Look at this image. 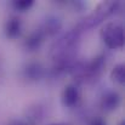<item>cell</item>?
<instances>
[{
    "label": "cell",
    "mask_w": 125,
    "mask_h": 125,
    "mask_svg": "<svg viewBox=\"0 0 125 125\" xmlns=\"http://www.w3.org/2000/svg\"><path fill=\"white\" fill-rule=\"evenodd\" d=\"M101 39L109 49H120L124 45V28L117 22L106 23L101 29Z\"/></svg>",
    "instance_id": "cell-1"
},
{
    "label": "cell",
    "mask_w": 125,
    "mask_h": 125,
    "mask_svg": "<svg viewBox=\"0 0 125 125\" xmlns=\"http://www.w3.org/2000/svg\"><path fill=\"white\" fill-rule=\"evenodd\" d=\"M79 98H80L79 91L74 85H67L63 89L62 95H61L62 104L64 107H68V108H72V107L77 106V103L79 102Z\"/></svg>",
    "instance_id": "cell-2"
},
{
    "label": "cell",
    "mask_w": 125,
    "mask_h": 125,
    "mask_svg": "<svg viewBox=\"0 0 125 125\" xmlns=\"http://www.w3.org/2000/svg\"><path fill=\"white\" fill-rule=\"evenodd\" d=\"M22 29V24L20 18L17 17H11L6 21L5 26H4V33L6 35V38L9 39H15L20 35Z\"/></svg>",
    "instance_id": "cell-3"
},
{
    "label": "cell",
    "mask_w": 125,
    "mask_h": 125,
    "mask_svg": "<svg viewBox=\"0 0 125 125\" xmlns=\"http://www.w3.org/2000/svg\"><path fill=\"white\" fill-rule=\"evenodd\" d=\"M119 103H120V97L114 91L106 92L101 98V107L104 111H113L119 106Z\"/></svg>",
    "instance_id": "cell-4"
},
{
    "label": "cell",
    "mask_w": 125,
    "mask_h": 125,
    "mask_svg": "<svg viewBox=\"0 0 125 125\" xmlns=\"http://www.w3.org/2000/svg\"><path fill=\"white\" fill-rule=\"evenodd\" d=\"M111 78L113 82H115L117 84L123 85L125 83V67L124 64H117L112 72H111Z\"/></svg>",
    "instance_id": "cell-5"
},
{
    "label": "cell",
    "mask_w": 125,
    "mask_h": 125,
    "mask_svg": "<svg viewBox=\"0 0 125 125\" xmlns=\"http://www.w3.org/2000/svg\"><path fill=\"white\" fill-rule=\"evenodd\" d=\"M33 1L32 0H16L12 2V6L18 10V11H27L33 6Z\"/></svg>",
    "instance_id": "cell-6"
},
{
    "label": "cell",
    "mask_w": 125,
    "mask_h": 125,
    "mask_svg": "<svg viewBox=\"0 0 125 125\" xmlns=\"http://www.w3.org/2000/svg\"><path fill=\"white\" fill-rule=\"evenodd\" d=\"M40 42H42V37H40L39 34L34 33V34H32V35L27 39L26 45H27L29 49H35V47H38V46H39V44H40Z\"/></svg>",
    "instance_id": "cell-7"
},
{
    "label": "cell",
    "mask_w": 125,
    "mask_h": 125,
    "mask_svg": "<svg viewBox=\"0 0 125 125\" xmlns=\"http://www.w3.org/2000/svg\"><path fill=\"white\" fill-rule=\"evenodd\" d=\"M26 73H27V75H28L29 78L37 79V78H39L40 68H39V66H37V64H31V66H28V67L26 68Z\"/></svg>",
    "instance_id": "cell-8"
},
{
    "label": "cell",
    "mask_w": 125,
    "mask_h": 125,
    "mask_svg": "<svg viewBox=\"0 0 125 125\" xmlns=\"http://www.w3.org/2000/svg\"><path fill=\"white\" fill-rule=\"evenodd\" d=\"M90 125H106V123H104L103 119H101L100 117H97V118H94V119L91 120Z\"/></svg>",
    "instance_id": "cell-9"
},
{
    "label": "cell",
    "mask_w": 125,
    "mask_h": 125,
    "mask_svg": "<svg viewBox=\"0 0 125 125\" xmlns=\"http://www.w3.org/2000/svg\"><path fill=\"white\" fill-rule=\"evenodd\" d=\"M9 125H28V124H26L23 122H20V120H15V122H11Z\"/></svg>",
    "instance_id": "cell-10"
},
{
    "label": "cell",
    "mask_w": 125,
    "mask_h": 125,
    "mask_svg": "<svg viewBox=\"0 0 125 125\" xmlns=\"http://www.w3.org/2000/svg\"><path fill=\"white\" fill-rule=\"evenodd\" d=\"M49 125H66V124H62V123H52V124H49Z\"/></svg>",
    "instance_id": "cell-11"
},
{
    "label": "cell",
    "mask_w": 125,
    "mask_h": 125,
    "mask_svg": "<svg viewBox=\"0 0 125 125\" xmlns=\"http://www.w3.org/2000/svg\"><path fill=\"white\" fill-rule=\"evenodd\" d=\"M120 125H125V124H124V122H122V124H120Z\"/></svg>",
    "instance_id": "cell-12"
}]
</instances>
